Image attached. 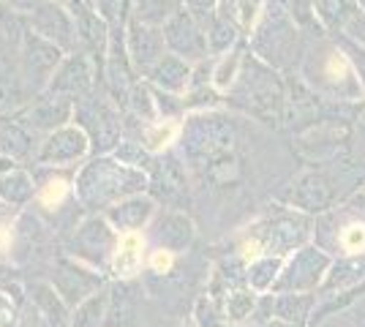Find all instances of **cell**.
<instances>
[{"instance_id":"cell-3","label":"cell","mask_w":365,"mask_h":327,"mask_svg":"<svg viewBox=\"0 0 365 327\" xmlns=\"http://www.w3.org/2000/svg\"><path fill=\"white\" fill-rule=\"evenodd\" d=\"M322 28L327 33H344L351 16L360 11V0H314Z\"/></svg>"},{"instance_id":"cell-6","label":"cell","mask_w":365,"mask_h":327,"mask_svg":"<svg viewBox=\"0 0 365 327\" xmlns=\"http://www.w3.org/2000/svg\"><path fill=\"white\" fill-rule=\"evenodd\" d=\"M139 259H142V240L134 232H128L120 240V251H118V273L120 276H131L137 270Z\"/></svg>"},{"instance_id":"cell-12","label":"cell","mask_w":365,"mask_h":327,"mask_svg":"<svg viewBox=\"0 0 365 327\" xmlns=\"http://www.w3.org/2000/svg\"><path fill=\"white\" fill-rule=\"evenodd\" d=\"M104 297H93L91 303H85L79 313H76L74 319V327H96L98 325V319H101V308H104Z\"/></svg>"},{"instance_id":"cell-5","label":"cell","mask_w":365,"mask_h":327,"mask_svg":"<svg viewBox=\"0 0 365 327\" xmlns=\"http://www.w3.org/2000/svg\"><path fill=\"white\" fill-rule=\"evenodd\" d=\"M278 3L292 16V22L300 28V33H308V36H324L327 33L322 28L319 16H317L314 0H278Z\"/></svg>"},{"instance_id":"cell-14","label":"cell","mask_w":365,"mask_h":327,"mask_svg":"<svg viewBox=\"0 0 365 327\" xmlns=\"http://www.w3.org/2000/svg\"><path fill=\"white\" fill-rule=\"evenodd\" d=\"M341 243H344V249L351 251V254H357V251L365 249V227L363 224H351L344 229L341 234Z\"/></svg>"},{"instance_id":"cell-2","label":"cell","mask_w":365,"mask_h":327,"mask_svg":"<svg viewBox=\"0 0 365 327\" xmlns=\"http://www.w3.org/2000/svg\"><path fill=\"white\" fill-rule=\"evenodd\" d=\"M251 33V47L259 55V61L267 63L270 68H289L303 55L300 28L292 22V16L284 11L278 0H267L262 6Z\"/></svg>"},{"instance_id":"cell-7","label":"cell","mask_w":365,"mask_h":327,"mask_svg":"<svg viewBox=\"0 0 365 327\" xmlns=\"http://www.w3.org/2000/svg\"><path fill=\"white\" fill-rule=\"evenodd\" d=\"M155 77L164 88H172V90H180L182 85L188 82V66H182L178 58H164L155 68Z\"/></svg>"},{"instance_id":"cell-4","label":"cell","mask_w":365,"mask_h":327,"mask_svg":"<svg viewBox=\"0 0 365 327\" xmlns=\"http://www.w3.org/2000/svg\"><path fill=\"white\" fill-rule=\"evenodd\" d=\"M169 41L180 49L182 55L199 58L205 52V38H202V33L197 31L194 19L188 14H178L169 22Z\"/></svg>"},{"instance_id":"cell-13","label":"cell","mask_w":365,"mask_h":327,"mask_svg":"<svg viewBox=\"0 0 365 327\" xmlns=\"http://www.w3.org/2000/svg\"><path fill=\"white\" fill-rule=\"evenodd\" d=\"M148 213H150V202H128L123 204L115 216H118V221H125V216H131L128 227H137V224H142L148 218Z\"/></svg>"},{"instance_id":"cell-18","label":"cell","mask_w":365,"mask_h":327,"mask_svg":"<svg viewBox=\"0 0 365 327\" xmlns=\"http://www.w3.org/2000/svg\"><path fill=\"white\" fill-rule=\"evenodd\" d=\"M153 265L158 267V270H161V267L167 270V267H169V254H167V251H158V254H155V259H153Z\"/></svg>"},{"instance_id":"cell-10","label":"cell","mask_w":365,"mask_h":327,"mask_svg":"<svg viewBox=\"0 0 365 327\" xmlns=\"http://www.w3.org/2000/svg\"><path fill=\"white\" fill-rule=\"evenodd\" d=\"M335 41L346 52V58L351 61V66H354V71H357V77H360L365 88V47H360L357 41H351L349 36H344V33H335Z\"/></svg>"},{"instance_id":"cell-15","label":"cell","mask_w":365,"mask_h":327,"mask_svg":"<svg viewBox=\"0 0 365 327\" xmlns=\"http://www.w3.org/2000/svg\"><path fill=\"white\" fill-rule=\"evenodd\" d=\"M344 36H349L351 41H357L360 47H365V11H363V9L351 16V22L346 25Z\"/></svg>"},{"instance_id":"cell-1","label":"cell","mask_w":365,"mask_h":327,"mask_svg":"<svg viewBox=\"0 0 365 327\" xmlns=\"http://www.w3.org/2000/svg\"><path fill=\"white\" fill-rule=\"evenodd\" d=\"M311 38H314V44L303 47V66H300V77L305 85L317 95L335 98V101L360 98L365 88L341 44L330 41L327 33L311 36Z\"/></svg>"},{"instance_id":"cell-17","label":"cell","mask_w":365,"mask_h":327,"mask_svg":"<svg viewBox=\"0 0 365 327\" xmlns=\"http://www.w3.org/2000/svg\"><path fill=\"white\" fill-rule=\"evenodd\" d=\"M63 191H66V186H63V183H52V186L46 188L44 199H46V202H52V199H61Z\"/></svg>"},{"instance_id":"cell-16","label":"cell","mask_w":365,"mask_h":327,"mask_svg":"<svg viewBox=\"0 0 365 327\" xmlns=\"http://www.w3.org/2000/svg\"><path fill=\"white\" fill-rule=\"evenodd\" d=\"M175 125L172 123H167V125H155V128H150L148 131V142H150V147L155 150V147H161V145H167L172 137H175Z\"/></svg>"},{"instance_id":"cell-9","label":"cell","mask_w":365,"mask_h":327,"mask_svg":"<svg viewBox=\"0 0 365 327\" xmlns=\"http://www.w3.org/2000/svg\"><path fill=\"white\" fill-rule=\"evenodd\" d=\"M235 38H237V28H235V22H229L227 16H218L213 25V31H210V44L213 49L218 52H224L235 44Z\"/></svg>"},{"instance_id":"cell-11","label":"cell","mask_w":365,"mask_h":327,"mask_svg":"<svg viewBox=\"0 0 365 327\" xmlns=\"http://www.w3.org/2000/svg\"><path fill=\"white\" fill-rule=\"evenodd\" d=\"M167 227L169 229L161 232V240L167 243L169 249H180V246L188 243V237H191V224H188V221H182V218H169Z\"/></svg>"},{"instance_id":"cell-19","label":"cell","mask_w":365,"mask_h":327,"mask_svg":"<svg viewBox=\"0 0 365 327\" xmlns=\"http://www.w3.org/2000/svg\"><path fill=\"white\" fill-rule=\"evenodd\" d=\"M191 3H194V6H202V9H207L213 0H191Z\"/></svg>"},{"instance_id":"cell-8","label":"cell","mask_w":365,"mask_h":327,"mask_svg":"<svg viewBox=\"0 0 365 327\" xmlns=\"http://www.w3.org/2000/svg\"><path fill=\"white\" fill-rule=\"evenodd\" d=\"M240 66H243V58H240V52H232L227 55L224 61L218 63V68H215V85L218 88H224L227 90L229 85H235V79L240 77Z\"/></svg>"},{"instance_id":"cell-20","label":"cell","mask_w":365,"mask_h":327,"mask_svg":"<svg viewBox=\"0 0 365 327\" xmlns=\"http://www.w3.org/2000/svg\"><path fill=\"white\" fill-rule=\"evenodd\" d=\"M360 9H363V11H365V0H360Z\"/></svg>"}]
</instances>
